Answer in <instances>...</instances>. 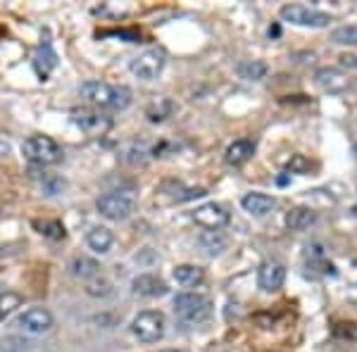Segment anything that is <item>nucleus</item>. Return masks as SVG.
Masks as SVG:
<instances>
[{"instance_id": "obj_4", "label": "nucleus", "mask_w": 357, "mask_h": 352, "mask_svg": "<svg viewBox=\"0 0 357 352\" xmlns=\"http://www.w3.org/2000/svg\"><path fill=\"white\" fill-rule=\"evenodd\" d=\"M165 326L167 319L162 312L158 309H146V312H138L134 324H131V331L134 336L141 340V343H158L165 336Z\"/></svg>"}, {"instance_id": "obj_22", "label": "nucleus", "mask_w": 357, "mask_h": 352, "mask_svg": "<svg viewBox=\"0 0 357 352\" xmlns=\"http://www.w3.org/2000/svg\"><path fill=\"white\" fill-rule=\"evenodd\" d=\"M238 74L245 82H262L269 74V67H267V62H262V60H250L238 67Z\"/></svg>"}, {"instance_id": "obj_23", "label": "nucleus", "mask_w": 357, "mask_h": 352, "mask_svg": "<svg viewBox=\"0 0 357 352\" xmlns=\"http://www.w3.org/2000/svg\"><path fill=\"white\" fill-rule=\"evenodd\" d=\"M22 303H24V298L20 296V293H0V321L5 319V316H10L17 307H22Z\"/></svg>"}, {"instance_id": "obj_10", "label": "nucleus", "mask_w": 357, "mask_h": 352, "mask_svg": "<svg viewBox=\"0 0 357 352\" xmlns=\"http://www.w3.org/2000/svg\"><path fill=\"white\" fill-rule=\"evenodd\" d=\"M229 212L224 210L222 205H217V203H207L203 207H198V210L193 212V222L195 224H200L203 229L207 231H220L224 229L229 224Z\"/></svg>"}, {"instance_id": "obj_18", "label": "nucleus", "mask_w": 357, "mask_h": 352, "mask_svg": "<svg viewBox=\"0 0 357 352\" xmlns=\"http://www.w3.org/2000/svg\"><path fill=\"white\" fill-rule=\"evenodd\" d=\"M172 274H174L176 284H181V286H186V288L200 286V284H203V279H205L203 269L195 267V264H178V267L172 271Z\"/></svg>"}, {"instance_id": "obj_20", "label": "nucleus", "mask_w": 357, "mask_h": 352, "mask_svg": "<svg viewBox=\"0 0 357 352\" xmlns=\"http://www.w3.org/2000/svg\"><path fill=\"white\" fill-rule=\"evenodd\" d=\"M69 269H72V274L77 276V279L91 281V279H96V276H98L100 264H98L96 259H91V257H74L72 264H69Z\"/></svg>"}, {"instance_id": "obj_5", "label": "nucleus", "mask_w": 357, "mask_h": 352, "mask_svg": "<svg viewBox=\"0 0 357 352\" xmlns=\"http://www.w3.org/2000/svg\"><path fill=\"white\" fill-rule=\"evenodd\" d=\"M96 207L105 219L112 222H124L136 212V200L126 193H105L96 200Z\"/></svg>"}, {"instance_id": "obj_7", "label": "nucleus", "mask_w": 357, "mask_h": 352, "mask_svg": "<svg viewBox=\"0 0 357 352\" xmlns=\"http://www.w3.org/2000/svg\"><path fill=\"white\" fill-rule=\"evenodd\" d=\"M281 20L291 22L296 26H310V29H324L331 24V15L319 13L314 8H305V5H284L279 10Z\"/></svg>"}, {"instance_id": "obj_3", "label": "nucleus", "mask_w": 357, "mask_h": 352, "mask_svg": "<svg viewBox=\"0 0 357 352\" xmlns=\"http://www.w3.org/2000/svg\"><path fill=\"white\" fill-rule=\"evenodd\" d=\"M22 155L31 164H57L62 160V148L50 136H29L22 143Z\"/></svg>"}, {"instance_id": "obj_13", "label": "nucleus", "mask_w": 357, "mask_h": 352, "mask_svg": "<svg viewBox=\"0 0 357 352\" xmlns=\"http://www.w3.org/2000/svg\"><path fill=\"white\" fill-rule=\"evenodd\" d=\"M131 288H134L136 296L141 298H162L169 293V288H167V284L160 276L155 274H141L134 279V284H131Z\"/></svg>"}, {"instance_id": "obj_1", "label": "nucleus", "mask_w": 357, "mask_h": 352, "mask_svg": "<svg viewBox=\"0 0 357 352\" xmlns=\"http://www.w3.org/2000/svg\"><path fill=\"white\" fill-rule=\"evenodd\" d=\"M82 95L91 105L107 109H124L131 102V91L126 86H112L105 82H86L82 86Z\"/></svg>"}, {"instance_id": "obj_32", "label": "nucleus", "mask_w": 357, "mask_h": 352, "mask_svg": "<svg viewBox=\"0 0 357 352\" xmlns=\"http://www.w3.org/2000/svg\"><path fill=\"white\" fill-rule=\"evenodd\" d=\"M0 212H3V210H0Z\"/></svg>"}, {"instance_id": "obj_30", "label": "nucleus", "mask_w": 357, "mask_h": 352, "mask_svg": "<svg viewBox=\"0 0 357 352\" xmlns=\"http://www.w3.org/2000/svg\"><path fill=\"white\" fill-rule=\"evenodd\" d=\"M350 212H353V215L357 217V205H353V210H350Z\"/></svg>"}, {"instance_id": "obj_14", "label": "nucleus", "mask_w": 357, "mask_h": 352, "mask_svg": "<svg viewBox=\"0 0 357 352\" xmlns=\"http://www.w3.org/2000/svg\"><path fill=\"white\" fill-rule=\"evenodd\" d=\"M241 205H243V210L248 212V215L264 217V215H269V212L274 210L276 200L272 198V195H267V193H248V195L241 198Z\"/></svg>"}, {"instance_id": "obj_19", "label": "nucleus", "mask_w": 357, "mask_h": 352, "mask_svg": "<svg viewBox=\"0 0 357 352\" xmlns=\"http://www.w3.org/2000/svg\"><path fill=\"white\" fill-rule=\"evenodd\" d=\"M198 245L203 247V250L207 252V255L217 257V255H222V252L229 247V240L224 238V236L220 234V231H205V234H200Z\"/></svg>"}, {"instance_id": "obj_24", "label": "nucleus", "mask_w": 357, "mask_h": 352, "mask_svg": "<svg viewBox=\"0 0 357 352\" xmlns=\"http://www.w3.org/2000/svg\"><path fill=\"white\" fill-rule=\"evenodd\" d=\"M331 41L338 43V45H357V26L355 24H345V26L333 29Z\"/></svg>"}, {"instance_id": "obj_26", "label": "nucleus", "mask_w": 357, "mask_h": 352, "mask_svg": "<svg viewBox=\"0 0 357 352\" xmlns=\"http://www.w3.org/2000/svg\"><path fill=\"white\" fill-rule=\"evenodd\" d=\"M310 160L305 158V155L301 153H296V155H291V160H289V169L291 171H296V174H305V171H310Z\"/></svg>"}, {"instance_id": "obj_12", "label": "nucleus", "mask_w": 357, "mask_h": 352, "mask_svg": "<svg viewBox=\"0 0 357 352\" xmlns=\"http://www.w3.org/2000/svg\"><path fill=\"white\" fill-rule=\"evenodd\" d=\"M314 84L321 91H329V93H338V91L348 89V77L338 67H321L314 72Z\"/></svg>"}, {"instance_id": "obj_6", "label": "nucleus", "mask_w": 357, "mask_h": 352, "mask_svg": "<svg viewBox=\"0 0 357 352\" xmlns=\"http://www.w3.org/2000/svg\"><path fill=\"white\" fill-rule=\"evenodd\" d=\"M72 124L89 136H105L112 129V119L93 107H77L72 109Z\"/></svg>"}, {"instance_id": "obj_29", "label": "nucleus", "mask_w": 357, "mask_h": 352, "mask_svg": "<svg viewBox=\"0 0 357 352\" xmlns=\"http://www.w3.org/2000/svg\"><path fill=\"white\" fill-rule=\"evenodd\" d=\"M160 352H186V350H174V348H172V350H160Z\"/></svg>"}, {"instance_id": "obj_15", "label": "nucleus", "mask_w": 357, "mask_h": 352, "mask_svg": "<svg viewBox=\"0 0 357 352\" xmlns=\"http://www.w3.org/2000/svg\"><path fill=\"white\" fill-rule=\"evenodd\" d=\"M317 222V212L310 207H291L284 217V224L291 231H307Z\"/></svg>"}, {"instance_id": "obj_28", "label": "nucleus", "mask_w": 357, "mask_h": 352, "mask_svg": "<svg viewBox=\"0 0 357 352\" xmlns=\"http://www.w3.org/2000/svg\"><path fill=\"white\" fill-rule=\"evenodd\" d=\"M10 153H13V146H10L8 141H3V138H0V158H8Z\"/></svg>"}, {"instance_id": "obj_2", "label": "nucleus", "mask_w": 357, "mask_h": 352, "mask_svg": "<svg viewBox=\"0 0 357 352\" xmlns=\"http://www.w3.org/2000/svg\"><path fill=\"white\" fill-rule=\"evenodd\" d=\"M174 314L183 324H203L212 316V300L200 293H181L174 300Z\"/></svg>"}, {"instance_id": "obj_8", "label": "nucleus", "mask_w": 357, "mask_h": 352, "mask_svg": "<svg viewBox=\"0 0 357 352\" xmlns=\"http://www.w3.org/2000/svg\"><path fill=\"white\" fill-rule=\"evenodd\" d=\"M165 65H167L165 50L151 48L131 60V72H134L138 79H143V82H153V79H158L160 74H162Z\"/></svg>"}, {"instance_id": "obj_11", "label": "nucleus", "mask_w": 357, "mask_h": 352, "mask_svg": "<svg viewBox=\"0 0 357 352\" xmlns=\"http://www.w3.org/2000/svg\"><path fill=\"white\" fill-rule=\"evenodd\" d=\"M286 281V267L276 259H267V262L260 264L257 269V286L262 288L264 293H274L284 286Z\"/></svg>"}, {"instance_id": "obj_9", "label": "nucleus", "mask_w": 357, "mask_h": 352, "mask_svg": "<svg viewBox=\"0 0 357 352\" xmlns=\"http://www.w3.org/2000/svg\"><path fill=\"white\" fill-rule=\"evenodd\" d=\"M17 326L24 333H29V336H43V333H48L55 326V319L45 307H29L20 314Z\"/></svg>"}, {"instance_id": "obj_31", "label": "nucleus", "mask_w": 357, "mask_h": 352, "mask_svg": "<svg viewBox=\"0 0 357 352\" xmlns=\"http://www.w3.org/2000/svg\"><path fill=\"white\" fill-rule=\"evenodd\" d=\"M353 153H355V158H357V143H355V148H353Z\"/></svg>"}, {"instance_id": "obj_17", "label": "nucleus", "mask_w": 357, "mask_h": 352, "mask_svg": "<svg viewBox=\"0 0 357 352\" xmlns=\"http://www.w3.org/2000/svg\"><path fill=\"white\" fill-rule=\"evenodd\" d=\"M86 243H89L91 250L98 252V255H105V252H110V247L114 243V236L107 227H96V229L89 231Z\"/></svg>"}, {"instance_id": "obj_21", "label": "nucleus", "mask_w": 357, "mask_h": 352, "mask_svg": "<svg viewBox=\"0 0 357 352\" xmlns=\"http://www.w3.org/2000/svg\"><path fill=\"white\" fill-rule=\"evenodd\" d=\"M174 109H176V105L169 100V98H158L153 105H148L146 114H148V119H151V122H165L167 117H172V114H174Z\"/></svg>"}, {"instance_id": "obj_16", "label": "nucleus", "mask_w": 357, "mask_h": 352, "mask_svg": "<svg viewBox=\"0 0 357 352\" xmlns=\"http://www.w3.org/2000/svg\"><path fill=\"white\" fill-rule=\"evenodd\" d=\"M252 155H255V143H252L250 138H238V141H234L231 146L227 148V162L231 167H241V164H245Z\"/></svg>"}, {"instance_id": "obj_27", "label": "nucleus", "mask_w": 357, "mask_h": 352, "mask_svg": "<svg viewBox=\"0 0 357 352\" xmlns=\"http://www.w3.org/2000/svg\"><path fill=\"white\" fill-rule=\"evenodd\" d=\"M338 65L343 69H357V55H341L338 57Z\"/></svg>"}, {"instance_id": "obj_25", "label": "nucleus", "mask_w": 357, "mask_h": 352, "mask_svg": "<svg viewBox=\"0 0 357 352\" xmlns=\"http://www.w3.org/2000/svg\"><path fill=\"white\" fill-rule=\"evenodd\" d=\"M86 293L93 298H105L112 293V284L107 279H98L96 276V279H91L89 284H86Z\"/></svg>"}]
</instances>
